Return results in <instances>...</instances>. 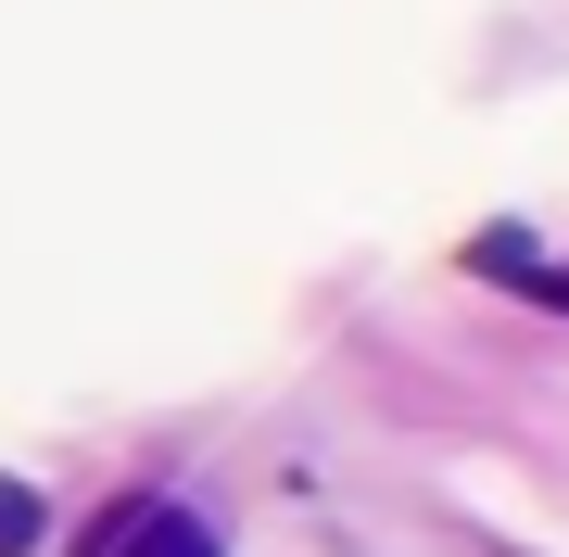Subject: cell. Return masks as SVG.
I'll return each instance as SVG.
<instances>
[{"instance_id": "6da1fadb", "label": "cell", "mask_w": 569, "mask_h": 557, "mask_svg": "<svg viewBox=\"0 0 569 557\" xmlns=\"http://www.w3.org/2000/svg\"><path fill=\"white\" fill-rule=\"evenodd\" d=\"M77 557H228V545H216V519L190 495H152L140 481V495H102L77 519Z\"/></svg>"}, {"instance_id": "7a4b0ae2", "label": "cell", "mask_w": 569, "mask_h": 557, "mask_svg": "<svg viewBox=\"0 0 569 557\" xmlns=\"http://www.w3.org/2000/svg\"><path fill=\"white\" fill-rule=\"evenodd\" d=\"M39 545H51V495L0 469V557H39Z\"/></svg>"}, {"instance_id": "3957f363", "label": "cell", "mask_w": 569, "mask_h": 557, "mask_svg": "<svg viewBox=\"0 0 569 557\" xmlns=\"http://www.w3.org/2000/svg\"><path fill=\"white\" fill-rule=\"evenodd\" d=\"M545 305H569V267H557V279H545Z\"/></svg>"}]
</instances>
